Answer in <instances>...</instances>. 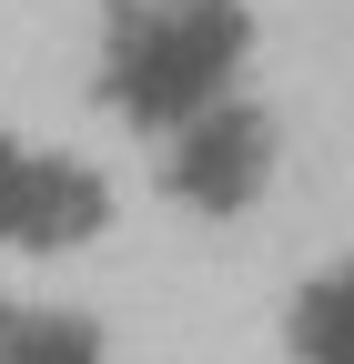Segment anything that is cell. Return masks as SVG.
Returning a JSON list of instances; mask_svg holds the SVG:
<instances>
[{"label":"cell","mask_w":354,"mask_h":364,"mask_svg":"<svg viewBox=\"0 0 354 364\" xmlns=\"http://www.w3.org/2000/svg\"><path fill=\"white\" fill-rule=\"evenodd\" d=\"M0 364H102V334L81 314H0Z\"/></svg>","instance_id":"5b68a950"},{"label":"cell","mask_w":354,"mask_h":364,"mask_svg":"<svg viewBox=\"0 0 354 364\" xmlns=\"http://www.w3.org/2000/svg\"><path fill=\"white\" fill-rule=\"evenodd\" d=\"M274 162H284L274 112L233 91V102H213L203 122H183V132H172L162 182H172V193H183L193 213H253L263 193H274Z\"/></svg>","instance_id":"7a4b0ae2"},{"label":"cell","mask_w":354,"mask_h":364,"mask_svg":"<svg viewBox=\"0 0 354 364\" xmlns=\"http://www.w3.org/2000/svg\"><path fill=\"white\" fill-rule=\"evenodd\" d=\"M243 61H253L243 0H122L102 21V91L152 132H183L213 102H233Z\"/></svg>","instance_id":"6da1fadb"},{"label":"cell","mask_w":354,"mask_h":364,"mask_svg":"<svg viewBox=\"0 0 354 364\" xmlns=\"http://www.w3.org/2000/svg\"><path fill=\"white\" fill-rule=\"evenodd\" d=\"M284 354L294 364H354V253L314 263L284 304Z\"/></svg>","instance_id":"277c9868"},{"label":"cell","mask_w":354,"mask_h":364,"mask_svg":"<svg viewBox=\"0 0 354 364\" xmlns=\"http://www.w3.org/2000/svg\"><path fill=\"white\" fill-rule=\"evenodd\" d=\"M112 223V193L71 152L0 142V253H71Z\"/></svg>","instance_id":"3957f363"}]
</instances>
